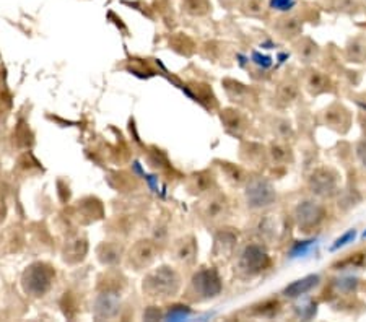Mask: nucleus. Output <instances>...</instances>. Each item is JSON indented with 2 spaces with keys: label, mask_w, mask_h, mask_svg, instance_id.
I'll return each instance as SVG.
<instances>
[{
  "label": "nucleus",
  "mask_w": 366,
  "mask_h": 322,
  "mask_svg": "<svg viewBox=\"0 0 366 322\" xmlns=\"http://www.w3.org/2000/svg\"><path fill=\"white\" fill-rule=\"evenodd\" d=\"M189 314H191V309H189L187 306H173L165 314V319H168V321H181V319H186Z\"/></svg>",
  "instance_id": "33"
},
{
  "label": "nucleus",
  "mask_w": 366,
  "mask_h": 322,
  "mask_svg": "<svg viewBox=\"0 0 366 322\" xmlns=\"http://www.w3.org/2000/svg\"><path fill=\"white\" fill-rule=\"evenodd\" d=\"M311 192L317 197H331L337 192V174L331 168H319L308 181Z\"/></svg>",
  "instance_id": "9"
},
{
  "label": "nucleus",
  "mask_w": 366,
  "mask_h": 322,
  "mask_svg": "<svg viewBox=\"0 0 366 322\" xmlns=\"http://www.w3.org/2000/svg\"><path fill=\"white\" fill-rule=\"evenodd\" d=\"M88 253V241L82 235H72L67 237L66 244L62 247V257L67 264H78L85 259Z\"/></svg>",
  "instance_id": "13"
},
{
  "label": "nucleus",
  "mask_w": 366,
  "mask_h": 322,
  "mask_svg": "<svg viewBox=\"0 0 366 322\" xmlns=\"http://www.w3.org/2000/svg\"><path fill=\"white\" fill-rule=\"evenodd\" d=\"M314 242H316V241H313V239H309V241H298L293 247H291L290 257H299V255L308 254L309 249L313 247Z\"/></svg>",
  "instance_id": "34"
},
{
  "label": "nucleus",
  "mask_w": 366,
  "mask_h": 322,
  "mask_svg": "<svg viewBox=\"0 0 366 322\" xmlns=\"http://www.w3.org/2000/svg\"><path fill=\"white\" fill-rule=\"evenodd\" d=\"M298 95H299V88L295 82L282 83L279 90H277V98H279L282 104H291V102H295Z\"/></svg>",
  "instance_id": "25"
},
{
  "label": "nucleus",
  "mask_w": 366,
  "mask_h": 322,
  "mask_svg": "<svg viewBox=\"0 0 366 322\" xmlns=\"http://www.w3.org/2000/svg\"><path fill=\"white\" fill-rule=\"evenodd\" d=\"M326 217V210L316 200H303L296 205L293 218L296 226L299 228V231L309 233L314 228H317L324 221Z\"/></svg>",
  "instance_id": "7"
},
{
  "label": "nucleus",
  "mask_w": 366,
  "mask_h": 322,
  "mask_svg": "<svg viewBox=\"0 0 366 322\" xmlns=\"http://www.w3.org/2000/svg\"><path fill=\"white\" fill-rule=\"evenodd\" d=\"M295 5V0H270V7L277 10H290Z\"/></svg>",
  "instance_id": "38"
},
{
  "label": "nucleus",
  "mask_w": 366,
  "mask_h": 322,
  "mask_svg": "<svg viewBox=\"0 0 366 322\" xmlns=\"http://www.w3.org/2000/svg\"><path fill=\"white\" fill-rule=\"evenodd\" d=\"M319 282H321V277L319 275H308V277H303L299 280H296V282L290 283L288 287L283 290V295L286 298H299L303 295H306L311 290L317 287Z\"/></svg>",
  "instance_id": "20"
},
{
  "label": "nucleus",
  "mask_w": 366,
  "mask_h": 322,
  "mask_svg": "<svg viewBox=\"0 0 366 322\" xmlns=\"http://www.w3.org/2000/svg\"><path fill=\"white\" fill-rule=\"evenodd\" d=\"M98 260L106 267H114L120 262L124 255V247L119 242H103L96 249Z\"/></svg>",
  "instance_id": "19"
},
{
  "label": "nucleus",
  "mask_w": 366,
  "mask_h": 322,
  "mask_svg": "<svg viewBox=\"0 0 366 322\" xmlns=\"http://www.w3.org/2000/svg\"><path fill=\"white\" fill-rule=\"evenodd\" d=\"M280 301L275 300V298H268V300H264L257 305H254L249 311V314L254 317H264V319H272L280 312Z\"/></svg>",
  "instance_id": "22"
},
{
  "label": "nucleus",
  "mask_w": 366,
  "mask_h": 322,
  "mask_svg": "<svg viewBox=\"0 0 366 322\" xmlns=\"http://www.w3.org/2000/svg\"><path fill=\"white\" fill-rule=\"evenodd\" d=\"M275 31L279 33L280 38L293 39V38H296V36L301 34V31H303V23H301L299 18H296V17L280 18L275 25Z\"/></svg>",
  "instance_id": "21"
},
{
  "label": "nucleus",
  "mask_w": 366,
  "mask_h": 322,
  "mask_svg": "<svg viewBox=\"0 0 366 322\" xmlns=\"http://www.w3.org/2000/svg\"><path fill=\"white\" fill-rule=\"evenodd\" d=\"M171 255L181 265H192L197 257V239L192 235L179 237L178 241H174Z\"/></svg>",
  "instance_id": "12"
},
{
  "label": "nucleus",
  "mask_w": 366,
  "mask_h": 322,
  "mask_svg": "<svg viewBox=\"0 0 366 322\" xmlns=\"http://www.w3.org/2000/svg\"><path fill=\"white\" fill-rule=\"evenodd\" d=\"M356 202H360V195L355 192V190H349V192L342 194L339 199V207L342 208H350L355 207Z\"/></svg>",
  "instance_id": "35"
},
{
  "label": "nucleus",
  "mask_w": 366,
  "mask_h": 322,
  "mask_svg": "<svg viewBox=\"0 0 366 322\" xmlns=\"http://www.w3.org/2000/svg\"><path fill=\"white\" fill-rule=\"evenodd\" d=\"M197 212L207 225H221L230 217V202L225 194L212 190L199 202Z\"/></svg>",
  "instance_id": "5"
},
{
  "label": "nucleus",
  "mask_w": 366,
  "mask_h": 322,
  "mask_svg": "<svg viewBox=\"0 0 366 322\" xmlns=\"http://www.w3.org/2000/svg\"><path fill=\"white\" fill-rule=\"evenodd\" d=\"M7 215V207H5V200L0 197V221H3V218H5Z\"/></svg>",
  "instance_id": "42"
},
{
  "label": "nucleus",
  "mask_w": 366,
  "mask_h": 322,
  "mask_svg": "<svg viewBox=\"0 0 366 322\" xmlns=\"http://www.w3.org/2000/svg\"><path fill=\"white\" fill-rule=\"evenodd\" d=\"M345 54H347V59H349L350 62H358V64L365 62L366 60V39H361V38L353 39L349 46H347Z\"/></svg>",
  "instance_id": "24"
},
{
  "label": "nucleus",
  "mask_w": 366,
  "mask_h": 322,
  "mask_svg": "<svg viewBox=\"0 0 366 322\" xmlns=\"http://www.w3.org/2000/svg\"><path fill=\"white\" fill-rule=\"evenodd\" d=\"M183 5H184V10H186L189 15H194V17H203L210 10L208 0H183Z\"/></svg>",
  "instance_id": "28"
},
{
  "label": "nucleus",
  "mask_w": 366,
  "mask_h": 322,
  "mask_svg": "<svg viewBox=\"0 0 366 322\" xmlns=\"http://www.w3.org/2000/svg\"><path fill=\"white\" fill-rule=\"evenodd\" d=\"M181 290V277L173 267L161 265L153 269L143 277L142 291L148 300L166 301L169 298L178 296Z\"/></svg>",
  "instance_id": "1"
},
{
  "label": "nucleus",
  "mask_w": 366,
  "mask_h": 322,
  "mask_svg": "<svg viewBox=\"0 0 366 322\" xmlns=\"http://www.w3.org/2000/svg\"><path fill=\"white\" fill-rule=\"evenodd\" d=\"M270 267V257L261 244H248L236 260V273L243 278H252Z\"/></svg>",
  "instance_id": "4"
},
{
  "label": "nucleus",
  "mask_w": 366,
  "mask_h": 322,
  "mask_svg": "<svg viewBox=\"0 0 366 322\" xmlns=\"http://www.w3.org/2000/svg\"><path fill=\"white\" fill-rule=\"evenodd\" d=\"M186 186H187V190L191 194L205 195L215 189V176H213L212 171H208V169L192 172V174L187 177Z\"/></svg>",
  "instance_id": "15"
},
{
  "label": "nucleus",
  "mask_w": 366,
  "mask_h": 322,
  "mask_svg": "<svg viewBox=\"0 0 366 322\" xmlns=\"http://www.w3.org/2000/svg\"><path fill=\"white\" fill-rule=\"evenodd\" d=\"M322 119L327 127H331L342 134H345L351 124V116L342 104H332L331 107H327V109L324 111Z\"/></svg>",
  "instance_id": "14"
},
{
  "label": "nucleus",
  "mask_w": 366,
  "mask_h": 322,
  "mask_svg": "<svg viewBox=\"0 0 366 322\" xmlns=\"http://www.w3.org/2000/svg\"><path fill=\"white\" fill-rule=\"evenodd\" d=\"M355 230H350L349 233H345L344 236L342 237H339V239L335 241V244L332 246V251H335V249H339V247H342V246H345L347 242H350V241H353L355 239Z\"/></svg>",
  "instance_id": "37"
},
{
  "label": "nucleus",
  "mask_w": 366,
  "mask_h": 322,
  "mask_svg": "<svg viewBox=\"0 0 366 322\" xmlns=\"http://www.w3.org/2000/svg\"><path fill=\"white\" fill-rule=\"evenodd\" d=\"M268 156H270L272 163H275V165H285V163L291 160L290 148H286L282 143H272L270 148H268Z\"/></svg>",
  "instance_id": "27"
},
{
  "label": "nucleus",
  "mask_w": 366,
  "mask_h": 322,
  "mask_svg": "<svg viewBox=\"0 0 366 322\" xmlns=\"http://www.w3.org/2000/svg\"><path fill=\"white\" fill-rule=\"evenodd\" d=\"M160 317H165L163 314L160 312V309H156V307H148V309L143 312V319L145 321H156V319H160Z\"/></svg>",
  "instance_id": "40"
},
{
  "label": "nucleus",
  "mask_w": 366,
  "mask_h": 322,
  "mask_svg": "<svg viewBox=\"0 0 366 322\" xmlns=\"http://www.w3.org/2000/svg\"><path fill=\"white\" fill-rule=\"evenodd\" d=\"M55 280V270L46 262H33L25 269L21 275V287L26 295L33 298H43L52 288Z\"/></svg>",
  "instance_id": "3"
},
{
  "label": "nucleus",
  "mask_w": 366,
  "mask_h": 322,
  "mask_svg": "<svg viewBox=\"0 0 366 322\" xmlns=\"http://www.w3.org/2000/svg\"><path fill=\"white\" fill-rule=\"evenodd\" d=\"M256 235L259 236L261 241L266 242H273L279 237L280 233V225L279 220H277L275 215H264V217L259 218V221L256 223Z\"/></svg>",
  "instance_id": "18"
},
{
  "label": "nucleus",
  "mask_w": 366,
  "mask_h": 322,
  "mask_svg": "<svg viewBox=\"0 0 366 322\" xmlns=\"http://www.w3.org/2000/svg\"><path fill=\"white\" fill-rule=\"evenodd\" d=\"M358 283L360 280L356 277H342L333 282V288L337 290V293H353L358 288Z\"/></svg>",
  "instance_id": "29"
},
{
  "label": "nucleus",
  "mask_w": 366,
  "mask_h": 322,
  "mask_svg": "<svg viewBox=\"0 0 366 322\" xmlns=\"http://www.w3.org/2000/svg\"><path fill=\"white\" fill-rule=\"evenodd\" d=\"M356 156H358V160L361 161V165L366 168V138L361 140L358 147H356Z\"/></svg>",
  "instance_id": "41"
},
{
  "label": "nucleus",
  "mask_w": 366,
  "mask_h": 322,
  "mask_svg": "<svg viewBox=\"0 0 366 322\" xmlns=\"http://www.w3.org/2000/svg\"><path fill=\"white\" fill-rule=\"evenodd\" d=\"M223 88H225L226 95L230 96V100L238 102V104H241V106H252L254 102H256V96L252 95V91L249 90V86L243 85L241 82L231 80V78H225Z\"/></svg>",
  "instance_id": "16"
},
{
  "label": "nucleus",
  "mask_w": 366,
  "mask_h": 322,
  "mask_svg": "<svg viewBox=\"0 0 366 322\" xmlns=\"http://www.w3.org/2000/svg\"><path fill=\"white\" fill-rule=\"evenodd\" d=\"M223 290V283L218 272L212 267L197 270L192 275L186 290V300L192 303H200L216 298Z\"/></svg>",
  "instance_id": "2"
},
{
  "label": "nucleus",
  "mask_w": 366,
  "mask_h": 322,
  "mask_svg": "<svg viewBox=\"0 0 366 322\" xmlns=\"http://www.w3.org/2000/svg\"><path fill=\"white\" fill-rule=\"evenodd\" d=\"M236 244H238V233L233 228H220L213 237V257L228 259L233 255Z\"/></svg>",
  "instance_id": "11"
},
{
  "label": "nucleus",
  "mask_w": 366,
  "mask_h": 322,
  "mask_svg": "<svg viewBox=\"0 0 366 322\" xmlns=\"http://www.w3.org/2000/svg\"><path fill=\"white\" fill-rule=\"evenodd\" d=\"M306 88L313 95H319V93L331 91V82H329V78L324 75V73L317 72V70H313L306 77Z\"/></svg>",
  "instance_id": "23"
},
{
  "label": "nucleus",
  "mask_w": 366,
  "mask_h": 322,
  "mask_svg": "<svg viewBox=\"0 0 366 322\" xmlns=\"http://www.w3.org/2000/svg\"><path fill=\"white\" fill-rule=\"evenodd\" d=\"M295 311H296V316L301 317V319H311V317H314V314H316L317 305L316 301L313 300H304L301 301V305L295 307Z\"/></svg>",
  "instance_id": "31"
},
{
  "label": "nucleus",
  "mask_w": 366,
  "mask_h": 322,
  "mask_svg": "<svg viewBox=\"0 0 366 322\" xmlns=\"http://www.w3.org/2000/svg\"><path fill=\"white\" fill-rule=\"evenodd\" d=\"M156 255H158V246L153 239H140L133 244L126 255V262L131 269L145 270L155 262Z\"/></svg>",
  "instance_id": "8"
},
{
  "label": "nucleus",
  "mask_w": 366,
  "mask_h": 322,
  "mask_svg": "<svg viewBox=\"0 0 366 322\" xmlns=\"http://www.w3.org/2000/svg\"><path fill=\"white\" fill-rule=\"evenodd\" d=\"M296 51H298V57L303 60V62H311V60L316 59L319 48L314 41H311L309 38H304L301 39V43L298 44Z\"/></svg>",
  "instance_id": "26"
},
{
  "label": "nucleus",
  "mask_w": 366,
  "mask_h": 322,
  "mask_svg": "<svg viewBox=\"0 0 366 322\" xmlns=\"http://www.w3.org/2000/svg\"><path fill=\"white\" fill-rule=\"evenodd\" d=\"M120 309V291L101 290L95 298L93 312L96 319H113Z\"/></svg>",
  "instance_id": "10"
},
{
  "label": "nucleus",
  "mask_w": 366,
  "mask_h": 322,
  "mask_svg": "<svg viewBox=\"0 0 366 322\" xmlns=\"http://www.w3.org/2000/svg\"><path fill=\"white\" fill-rule=\"evenodd\" d=\"M273 132L279 135L280 138L293 137V129H291V124L285 119H277L275 122H273Z\"/></svg>",
  "instance_id": "32"
},
{
  "label": "nucleus",
  "mask_w": 366,
  "mask_h": 322,
  "mask_svg": "<svg viewBox=\"0 0 366 322\" xmlns=\"http://www.w3.org/2000/svg\"><path fill=\"white\" fill-rule=\"evenodd\" d=\"M221 122H223L225 129L233 135H243L248 129V120L244 118V114L238 111L236 107H226L221 111L220 114Z\"/></svg>",
  "instance_id": "17"
},
{
  "label": "nucleus",
  "mask_w": 366,
  "mask_h": 322,
  "mask_svg": "<svg viewBox=\"0 0 366 322\" xmlns=\"http://www.w3.org/2000/svg\"><path fill=\"white\" fill-rule=\"evenodd\" d=\"M244 199H246V203L249 208L259 210V208L270 207V205L275 202L277 192L267 179L257 177V179H251L246 184Z\"/></svg>",
  "instance_id": "6"
},
{
  "label": "nucleus",
  "mask_w": 366,
  "mask_h": 322,
  "mask_svg": "<svg viewBox=\"0 0 366 322\" xmlns=\"http://www.w3.org/2000/svg\"><path fill=\"white\" fill-rule=\"evenodd\" d=\"M252 60L257 65L264 67V68H267V67H270V65H272V59L268 57V55H261V54H257V52L252 54Z\"/></svg>",
  "instance_id": "39"
},
{
  "label": "nucleus",
  "mask_w": 366,
  "mask_h": 322,
  "mask_svg": "<svg viewBox=\"0 0 366 322\" xmlns=\"http://www.w3.org/2000/svg\"><path fill=\"white\" fill-rule=\"evenodd\" d=\"M221 169L225 171L226 177H228L231 183H234V184L246 183V174H244L241 168L231 165V163H221Z\"/></svg>",
  "instance_id": "30"
},
{
  "label": "nucleus",
  "mask_w": 366,
  "mask_h": 322,
  "mask_svg": "<svg viewBox=\"0 0 366 322\" xmlns=\"http://www.w3.org/2000/svg\"><path fill=\"white\" fill-rule=\"evenodd\" d=\"M244 12L252 17H259L264 13V2L262 0H248L244 5Z\"/></svg>",
  "instance_id": "36"
}]
</instances>
